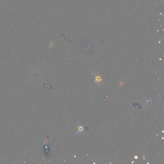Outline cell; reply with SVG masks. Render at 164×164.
Instances as JSON below:
<instances>
[{
    "instance_id": "obj_1",
    "label": "cell",
    "mask_w": 164,
    "mask_h": 164,
    "mask_svg": "<svg viewBox=\"0 0 164 164\" xmlns=\"http://www.w3.org/2000/svg\"><path fill=\"white\" fill-rule=\"evenodd\" d=\"M95 82H100V81H102V79L100 77V76H97L96 77V79H95Z\"/></svg>"
},
{
    "instance_id": "obj_2",
    "label": "cell",
    "mask_w": 164,
    "mask_h": 164,
    "mask_svg": "<svg viewBox=\"0 0 164 164\" xmlns=\"http://www.w3.org/2000/svg\"><path fill=\"white\" fill-rule=\"evenodd\" d=\"M83 131V128H82V127H80L79 128V131Z\"/></svg>"
}]
</instances>
